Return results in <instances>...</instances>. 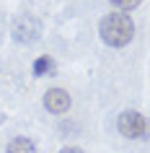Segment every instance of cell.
I'll list each match as a JSON object with an SVG mask.
<instances>
[{
  "mask_svg": "<svg viewBox=\"0 0 150 153\" xmlns=\"http://www.w3.org/2000/svg\"><path fill=\"white\" fill-rule=\"evenodd\" d=\"M98 34H101L103 44L119 49V47H124V44L132 42L134 24H132V18L127 16V13H109V16L101 18V24H98Z\"/></svg>",
  "mask_w": 150,
  "mask_h": 153,
  "instance_id": "6da1fadb",
  "label": "cell"
},
{
  "mask_svg": "<svg viewBox=\"0 0 150 153\" xmlns=\"http://www.w3.org/2000/svg\"><path fill=\"white\" fill-rule=\"evenodd\" d=\"M117 130H119L124 137H129V140H148V135H150V122L145 120V114L127 109V112H122V114L117 117Z\"/></svg>",
  "mask_w": 150,
  "mask_h": 153,
  "instance_id": "7a4b0ae2",
  "label": "cell"
},
{
  "mask_svg": "<svg viewBox=\"0 0 150 153\" xmlns=\"http://www.w3.org/2000/svg\"><path fill=\"white\" fill-rule=\"evenodd\" d=\"M10 36L16 42H21V44H31V42L39 39L41 34V21L36 16H31V13H21L18 18H13V26H10Z\"/></svg>",
  "mask_w": 150,
  "mask_h": 153,
  "instance_id": "3957f363",
  "label": "cell"
},
{
  "mask_svg": "<svg viewBox=\"0 0 150 153\" xmlns=\"http://www.w3.org/2000/svg\"><path fill=\"white\" fill-rule=\"evenodd\" d=\"M70 104H72V99H70V94L65 88H49L47 94H44V106H47V112H52V114H65L70 109Z\"/></svg>",
  "mask_w": 150,
  "mask_h": 153,
  "instance_id": "277c9868",
  "label": "cell"
},
{
  "mask_svg": "<svg viewBox=\"0 0 150 153\" xmlns=\"http://www.w3.org/2000/svg\"><path fill=\"white\" fill-rule=\"evenodd\" d=\"M5 153H36V143H34L31 137H13L5 148Z\"/></svg>",
  "mask_w": 150,
  "mask_h": 153,
  "instance_id": "5b68a950",
  "label": "cell"
},
{
  "mask_svg": "<svg viewBox=\"0 0 150 153\" xmlns=\"http://www.w3.org/2000/svg\"><path fill=\"white\" fill-rule=\"evenodd\" d=\"M34 75H47L49 70H55V60H52V57H39V60H36V62H34Z\"/></svg>",
  "mask_w": 150,
  "mask_h": 153,
  "instance_id": "8992f818",
  "label": "cell"
},
{
  "mask_svg": "<svg viewBox=\"0 0 150 153\" xmlns=\"http://www.w3.org/2000/svg\"><path fill=\"white\" fill-rule=\"evenodd\" d=\"M142 0H111V5H117L119 10H132V8H137Z\"/></svg>",
  "mask_w": 150,
  "mask_h": 153,
  "instance_id": "52a82bcc",
  "label": "cell"
},
{
  "mask_svg": "<svg viewBox=\"0 0 150 153\" xmlns=\"http://www.w3.org/2000/svg\"><path fill=\"white\" fill-rule=\"evenodd\" d=\"M60 153H83V148H78V145H67V148H62Z\"/></svg>",
  "mask_w": 150,
  "mask_h": 153,
  "instance_id": "ba28073f",
  "label": "cell"
}]
</instances>
